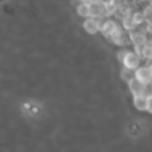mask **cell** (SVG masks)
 Listing matches in <instances>:
<instances>
[{
  "instance_id": "cell-1",
  "label": "cell",
  "mask_w": 152,
  "mask_h": 152,
  "mask_svg": "<svg viewBox=\"0 0 152 152\" xmlns=\"http://www.w3.org/2000/svg\"><path fill=\"white\" fill-rule=\"evenodd\" d=\"M107 18H87L83 23V27L86 29V32H88L89 35H95L100 31L103 21Z\"/></svg>"
},
{
  "instance_id": "cell-2",
  "label": "cell",
  "mask_w": 152,
  "mask_h": 152,
  "mask_svg": "<svg viewBox=\"0 0 152 152\" xmlns=\"http://www.w3.org/2000/svg\"><path fill=\"white\" fill-rule=\"evenodd\" d=\"M142 56L139 55V53L136 52H132V51H128V53L126 55V58H124L123 60V66L126 67V68H129V69H136L137 67H139V63L140 60H142Z\"/></svg>"
},
{
  "instance_id": "cell-3",
  "label": "cell",
  "mask_w": 152,
  "mask_h": 152,
  "mask_svg": "<svg viewBox=\"0 0 152 152\" xmlns=\"http://www.w3.org/2000/svg\"><path fill=\"white\" fill-rule=\"evenodd\" d=\"M128 88L131 91V94L134 96H139V95H144V89H145V83H143L142 80L134 77L128 81Z\"/></svg>"
},
{
  "instance_id": "cell-4",
  "label": "cell",
  "mask_w": 152,
  "mask_h": 152,
  "mask_svg": "<svg viewBox=\"0 0 152 152\" xmlns=\"http://www.w3.org/2000/svg\"><path fill=\"white\" fill-rule=\"evenodd\" d=\"M89 18H105V5L100 1L89 3Z\"/></svg>"
},
{
  "instance_id": "cell-5",
  "label": "cell",
  "mask_w": 152,
  "mask_h": 152,
  "mask_svg": "<svg viewBox=\"0 0 152 152\" xmlns=\"http://www.w3.org/2000/svg\"><path fill=\"white\" fill-rule=\"evenodd\" d=\"M135 77L142 80L143 83H150L152 81V71L148 66H143V67H137L135 69Z\"/></svg>"
},
{
  "instance_id": "cell-6",
  "label": "cell",
  "mask_w": 152,
  "mask_h": 152,
  "mask_svg": "<svg viewBox=\"0 0 152 152\" xmlns=\"http://www.w3.org/2000/svg\"><path fill=\"white\" fill-rule=\"evenodd\" d=\"M118 26H119V24L116 23L115 20L107 18L104 21H103L102 28H100V32H102V34L104 35L105 37H111V35L115 32V29L118 28Z\"/></svg>"
},
{
  "instance_id": "cell-7",
  "label": "cell",
  "mask_w": 152,
  "mask_h": 152,
  "mask_svg": "<svg viewBox=\"0 0 152 152\" xmlns=\"http://www.w3.org/2000/svg\"><path fill=\"white\" fill-rule=\"evenodd\" d=\"M147 103L148 97L145 95H139V96H134V105L136 110L139 111H147Z\"/></svg>"
},
{
  "instance_id": "cell-8",
  "label": "cell",
  "mask_w": 152,
  "mask_h": 152,
  "mask_svg": "<svg viewBox=\"0 0 152 152\" xmlns=\"http://www.w3.org/2000/svg\"><path fill=\"white\" fill-rule=\"evenodd\" d=\"M121 26H123V28L126 29L127 32L134 31V29L137 28L136 23L134 21V18H132V15H129V16H127V18H124L123 20H121Z\"/></svg>"
},
{
  "instance_id": "cell-9",
  "label": "cell",
  "mask_w": 152,
  "mask_h": 152,
  "mask_svg": "<svg viewBox=\"0 0 152 152\" xmlns=\"http://www.w3.org/2000/svg\"><path fill=\"white\" fill-rule=\"evenodd\" d=\"M76 11H77V15H79V16H81V18H84V19L89 18V3H87V1H81L80 4L77 5Z\"/></svg>"
},
{
  "instance_id": "cell-10",
  "label": "cell",
  "mask_w": 152,
  "mask_h": 152,
  "mask_svg": "<svg viewBox=\"0 0 152 152\" xmlns=\"http://www.w3.org/2000/svg\"><path fill=\"white\" fill-rule=\"evenodd\" d=\"M132 18H134V21L136 23V26H142V24H144L147 21L143 11H135V12H132Z\"/></svg>"
},
{
  "instance_id": "cell-11",
  "label": "cell",
  "mask_w": 152,
  "mask_h": 152,
  "mask_svg": "<svg viewBox=\"0 0 152 152\" xmlns=\"http://www.w3.org/2000/svg\"><path fill=\"white\" fill-rule=\"evenodd\" d=\"M116 11H118V5L113 3H110V4L105 5V18H111V16H115Z\"/></svg>"
},
{
  "instance_id": "cell-12",
  "label": "cell",
  "mask_w": 152,
  "mask_h": 152,
  "mask_svg": "<svg viewBox=\"0 0 152 152\" xmlns=\"http://www.w3.org/2000/svg\"><path fill=\"white\" fill-rule=\"evenodd\" d=\"M134 77H135V69H129V68H126V67L121 69V79L123 80L129 81Z\"/></svg>"
},
{
  "instance_id": "cell-13",
  "label": "cell",
  "mask_w": 152,
  "mask_h": 152,
  "mask_svg": "<svg viewBox=\"0 0 152 152\" xmlns=\"http://www.w3.org/2000/svg\"><path fill=\"white\" fill-rule=\"evenodd\" d=\"M143 13H144V16H145V20L152 21V3L145 5L144 10H143Z\"/></svg>"
},
{
  "instance_id": "cell-14",
  "label": "cell",
  "mask_w": 152,
  "mask_h": 152,
  "mask_svg": "<svg viewBox=\"0 0 152 152\" xmlns=\"http://www.w3.org/2000/svg\"><path fill=\"white\" fill-rule=\"evenodd\" d=\"M144 95L145 96H152V81L145 83V89H144Z\"/></svg>"
},
{
  "instance_id": "cell-15",
  "label": "cell",
  "mask_w": 152,
  "mask_h": 152,
  "mask_svg": "<svg viewBox=\"0 0 152 152\" xmlns=\"http://www.w3.org/2000/svg\"><path fill=\"white\" fill-rule=\"evenodd\" d=\"M127 53H128V50H121V51L118 52V59H119L120 63H123V60H124V58H126Z\"/></svg>"
},
{
  "instance_id": "cell-16",
  "label": "cell",
  "mask_w": 152,
  "mask_h": 152,
  "mask_svg": "<svg viewBox=\"0 0 152 152\" xmlns=\"http://www.w3.org/2000/svg\"><path fill=\"white\" fill-rule=\"evenodd\" d=\"M147 111L152 113V96H148V103H147Z\"/></svg>"
},
{
  "instance_id": "cell-17",
  "label": "cell",
  "mask_w": 152,
  "mask_h": 152,
  "mask_svg": "<svg viewBox=\"0 0 152 152\" xmlns=\"http://www.w3.org/2000/svg\"><path fill=\"white\" fill-rule=\"evenodd\" d=\"M97 1H100L102 4H104V5H107V4H110V3H113L115 0H97Z\"/></svg>"
},
{
  "instance_id": "cell-18",
  "label": "cell",
  "mask_w": 152,
  "mask_h": 152,
  "mask_svg": "<svg viewBox=\"0 0 152 152\" xmlns=\"http://www.w3.org/2000/svg\"><path fill=\"white\" fill-rule=\"evenodd\" d=\"M148 67H150V68H151V71H152V63H150V64H148Z\"/></svg>"
}]
</instances>
